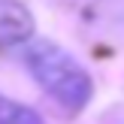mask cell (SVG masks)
<instances>
[{
    "mask_svg": "<svg viewBox=\"0 0 124 124\" xmlns=\"http://www.w3.org/2000/svg\"><path fill=\"white\" fill-rule=\"evenodd\" d=\"M24 61L33 79L67 109H82L91 100V76L61 46L48 39H33L24 52Z\"/></svg>",
    "mask_w": 124,
    "mask_h": 124,
    "instance_id": "1",
    "label": "cell"
},
{
    "mask_svg": "<svg viewBox=\"0 0 124 124\" xmlns=\"http://www.w3.org/2000/svg\"><path fill=\"white\" fill-rule=\"evenodd\" d=\"M33 33V18L21 3L0 0V42H15L27 39Z\"/></svg>",
    "mask_w": 124,
    "mask_h": 124,
    "instance_id": "2",
    "label": "cell"
},
{
    "mask_svg": "<svg viewBox=\"0 0 124 124\" xmlns=\"http://www.w3.org/2000/svg\"><path fill=\"white\" fill-rule=\"evenodd\" d=\"M0 124H42V121L27 106H21V103H15V100L0 94Z\"/></svg>",
    "mask_w": 124,
    "mask_h": 124,
    "instance_id": "3",
    "label": "cell"
}]
</instances>
